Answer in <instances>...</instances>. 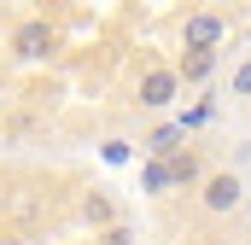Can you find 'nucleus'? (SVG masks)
I'll list each match as a JSON object with an SVG mask.
<instances>
[{"label":"nucleus","instance_id":"1","mask_svg":"<svg viewBox=\"0 0 251 245\" xmlns=\"http://www.w3.org/2000/svg\"><path fill=\"white\" fill-rule=\"evenodd\" d=\"M199 204H204V216H234V210L246 204L240 170H210V175L199 181Z\"/></svg>","mask_w":251,"mask_h":245},{"label":"nucleus","instance_id":"2","mask_svg":"<svg viewBox=\"0 0 251 245\" xmlns=\"http://www.w3.org/2000/svg\"><path fill=\"white\" fill-rule=\"evenodd\" d=\"M176 94H181L176 64H146V70H140V82H134L140 111H170V105H176Z\"/></svg>","mask_w":251,"mask_h":245},{"label":"nucleus","instance_id":"3","mask_svg":"<svg viewBox=\"0 0 251 245\" xmlns=\"http://www.w3.org/2000/svg\"><path fill=\"white\" fill-rule=\"evenodd\" d=\"M53 47H59V29H53L47 18H24V24L12 29V41H6V53H12L18 64H35V59H47Z\"/></svg>","mask_w":251,"mask_h":245},{"label":"nucleus","instance_id":"4","mask_svg":"<svg viewBox=\"0 0 251 245\" xmlns=\"http://www.w3.org/2000/svg\"><path fill=\"white\" fill-rule=\"evenodd\" d=\"M222 35H228V18H222V12H193L187 24H181L187 53H216V47H222Z\"/></svg>","mask_w":251,"mask_h":245},{"label":"nucleus","instance_id":"5","mask_svg":"<svg viewBox=\"0 0 251 245\" xmlns=\"http://www.w3.org/2000/svg\"><path fill=\"white\" fill-rule=\"evenodd\" d=\"M164 170H170V187H199V181H204V170H199V152H193V146H176V152L164 158Z\"/></svg>","mask_w":251,"mask_h":245},{"label":"nucleus","instance_id":"6","mask_svg":"<svg viewBox=\"0 0 251 245\" xmlns=\"http://www.w3.org/2000/svg\"><path fill=\"white\" fill-rule=\"evenodd\" d=\"M210 70H216V53H187V59L176 64L181 82H210Z\"/></svg>","mask_w":251,"mask_h":245},{"label":"nucleus","instance_id":"7","mask_svg":"<svg viewBox=\"0 0 251 245\" xmlns=\"http://www.w3.org/2000/svg\"><path fill=\"white\" fill-rule=\"evenodd\" d=\"M82 216H88L94 228H105V222H111V198H100V193H94V198L82 204Z\"/></svg>","mask_w":251,"mask_h":245},{"label":"nucleus","instance_id":"8","mask_svg":"<svg viewBox=\"0 0 251 245\" xmlns=\"http://www.w3.org/2000/svg\"><path fill=\"white\" fill-rule=\"evenodd\" d=\"M234 99H251V59L234 64Z\"/></svg>","mask_w":251,"mask_h":245},{"label":"nucleus","instance_id":"9","mask_svg":"<svg viewBox=\"0 0 251 245\" xmlns=\"http://www.w3.org/2000/svg\"><path fill=\"white\" fill-rule=\"evenodd\" d=\"M146 193H170V170H164V158L146 170Z\"/></svg>","mask_w":251,"mask_h":245},{"label":"nucleus","instance_id":"10","mask_svg":"<svg viewBox=\"0 0 251 245\" xmlns=\"http://www.w3.org/2000/svg\"><path fill=\"white\" fill-rule=\"evenodd\" d=\"M246 216H251V193H246Z\"/></svg>","mask_w":251,"mask_h":245}]
</instances>
